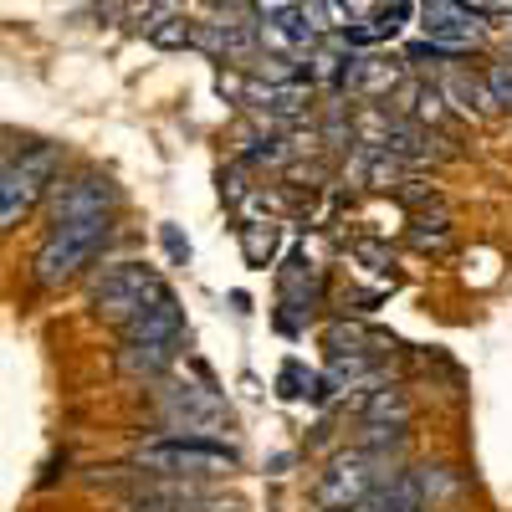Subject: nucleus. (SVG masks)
Returning a JSON list of instances; mask_svg holds the SVG:
<instances>
[{"label": "nucleus", "mask_w": 512, "mask_h": 512, "mask_svg": "<svg viewBox=\"0 0 512 512\" xmlns=\"http://www.w3.org/2000/svg\"><path fill=\"white\" fill-rule=\"evenodd\" d=\"M164 241H169V251H175V256H190V246L180 241V231H175V226H164Z\"/></svg>", "instance_id": "b1692460"}, {"label": "nucleus", "mask_w": 512, "mask_h": 512, "mask_svg": "<svg viewBox=\"0 0 512 512\" xmlns=\"http://www.w3.org/2000/svg\"><path fill=\"white\" fill-rule=\"evenodd\" d=\"M175 344H128L123 338V349H118V369L123 374H134V379H164L169 364H175Z\"/></svg>", "instance_id": "f8f14e48"}, {"label": "nucleus", "mask_w": 512, "mask_h": 512, "mask_svg": "<svg viewBox=\"0 0 512 512\" xmlns=\"http://www.w3.org/2000/svg\"><path fill=\"white\" fill-rule=\"evenodd\" d=\"M384 482H390V461L369 446H354V451H338L328 461V472L313 487V502L323 512H359Z\"/></svg>", "instance_id": "f03ea898"}, {"label": "nucleus", "mask_w": 512, "mask_h": 512, "mask_svg": "<svg viewBox=\"0 0 512 512\" xmlns=\"http://www.w3.org/2000/svg\"><path fill=\"white\" fill-rule=\"evenodd\" d=\"M195 47L210 57H241L262 47V26H251L246 16H226V21H205L195 26Z\"/></svg>", "instance_id": "9b49d317"}, {"label": "nucleus", "mask_w": 512, "mask_h": 512, "mask_svg": "<svg viewBox=\"0 0 512 512\" xmlns=\"http://www.w3.org/2000/svg\"><path fill=\"white\" fill-rule=\"evenodd\" d=\"M410 0H395L390 11H379L369 26H344V41H354V47H374V41H390V36H400L405 31V21H410Z\"/></svg>", "instance_id": "ddd939ff"}, {"label": "nucleus", "mask_w": 512, "mask_h": 512, "mask_svg": "<svg viewBox=\"0 0 512 512\" xmlns=\"http://www.w3.org/2000/svg\"><path fill=\"white\" fill-rule=\"evenodd\" d=\"M144 31H149L154 47H164V52H175V47H195V26H190L180 11H154V16L144 21Z\"/></svg>", "instance_id": "2eb2a0df"}, {"label": "nucleus", "mask_w": 512, "mask_h": 512, "mask_svg": "<svg viewBox=\"0 0 512 512\" xmlns=\"http://www.w3.org/2000/svg\"><path fill=\"white\" fill-rule=\"evenodd\" d=\"M256 11H262V21H282V16H297L303 6L297 0H256Z\"/></svg>", "instance_id": "4be33fe9"}, {"label": "nucleus", "mask_w": 512, "mask_h": 512, "mask_svg": "<svg viewBox=\"0 0 512 512\" xmlns=\"http://www.w3.org/2000/svg\"><path fill=\"white\" fill-rule=\"evenodd\" d=\"M57 164H62V149H57V144H36L26 159H6V185H0V221L16 226L26 210L36 205V195L52 185Z\"/></svg>", "instance_id": "423d86ee"}, {"label": "nucleus", "mask_w": 512, "mask_h": 512, "mask_svg": "<svg viewBox=\"0 0 512 512\" xmlns=\"http://www.w3.org/2000/svg\"><path fill=\"white\" fill-rule=\"evenodd\" d=\"M139 466L154 472V477H175V482H185V477H221V472L236 466V451L221 446V441H205V436H164V441L139 451Z\"/></svg>", "instance_id": "7ed1b4c3"}, {"label": "nucleus", "mask_w": 512, "mask_h": 512, "mask_svg": "<svg viewBox=\"0 0 512 512\" xmlns=\"http://www.w3.org/2000/svg\"><path fill=\"white\" fill-rule=\"evenodd\" d=\"M118 205V190L108 175H77L67 185H57L52 195V226H67V221H98Z\"/></svg>", "instance_id": "0eeeda50"}, {"label": "nucleus", "mask_w": 512, "mask_h": 512, "mask_svg": "<svg viewBox=\"0 0 512 512\" xmlns=\"http://www.w3.org/2000/svg\"><path fill=\"white\" fill-rule=\"evenodd\" d=\"M359 256H364V262H369L374 272H384V267H395V262H390V251H379V246H359Z\"/></svg>", "instance_id": "5701e85b"}, {"label": "nucleus", "mask_w": 512, "mask_h": 512, "mask_svg": "<svg viewBox=\"0 0 512 512\" xmlns=\"http://www.w3.org/2000/svg\"><path fill=\"white\" fill-rule=\"evenodd\" d=\"M420 26L446 52H461L482 36V16L466 11V0H420Z\"/></svg>", "instance_id": "6e6552de"}, {"label": "nucleus", "mask_w": 512, "mask_h": 512, "mask_svg": "<svg viewBox=\"0 0 512 512\" xmlns=\"http://www.w3.org/2000/svg\"><path fill=\"white\" fill-rule=\"evenodd\" d=\"M400 82V62L395 57H369V52H349L344 62V93H359V98H390Z\"/></svg>", "instance_id": "9d476101"}, {"label": "nucleus", "mask_w": 512, "mask_h": 512, "mask_svg": "<svg viewBox=\"0 0 512 512\" xmlns=\"http://www.w3.org/2000/svg\"><path fill=\"white\" fill-rule=\"evenodd\" d=\"M108 236H113V221H108V216L52 226V236L41 241L36 256H31V277H36V287H62V282H72V277L103 251Z\"/></svg>", "instance_id": "f257e3e1"}, {"label": "nucleus", "mask_w": 512, "mask_h": 512, "mask_svg": "<svg viewBox=\"0 0 512 512\" xmlns=\"http://www.w3.org/2000/svg\"><path fill=\"white\" fill-rule=\"evenodd\" d=\"M446 98H456V113H492V108H497V98H492L487 82H482V77H466V72L446 77Z\"/></svg>", "instance_id": "dca6fc26"}, {"label": "nucleus", "mask_w": 512, "mask_h": 512, "mask_svg": "<svg viewBox=\"0 0 512 512\" xmlns=\"http://www.w3.org/2000/svg\"><path fill=\"white\" fill-rule=\"evenodd\" d=\"M415 118L420 123H431V128H441V123H451V113H446V88H415Z\"/></svg>", "instance_id": "a211bd4d"}, {"label": "nucleus", "mask_w": 512, "mask_h": 512, "mask_svg": "<svg viewBox=\"0 0 512 512\" xmlns=\"http://www.w3.org/2000/svg\"><path fill=\"white\" fill-rule=\"evenodd\" d=\"M384 420H395V425L410 420V395L405 390H374L364 400V425H384Z\"/></svg>", "instance_id": "f3484780"}, {"label": "nucleus", "mask_w": 512, "mask_h": 512, "mask_svg": "<svg viewBox=\"0 0 512 512\" xmlns=\"http://www.w3.org/2000/svg\"><path fill=\"white\" fill-rule=\"evenodd\" d=\"M210 6H226V16H246L251 0H210Z\"/></svg>", "instance_id": "393cba45"}, {"label": "nucleus", "mask_w": 512, "mask_h": 512, "mask_svg": "<svg viewBox=\"0 0 512 512\" xmlns=\"http://www.w3.org/2000/svg\"><path fill=\"white\" fill-rule=\"evenodd\" d=\"M272 246H277V231L272 226H241V251H246L251 267H267Z\"/></svg>", "instance_id": "6ab92c4d"}, {"label": "nucleus", "mask_w": 512, "mask_h": 512, "mask_svg": "<svg viewBox=\"0 0 512 512\" xmlns=\"http://www.w3.org/2000/svg\"><path fill=\"white\" fill-rule=\"evenodd\" d=\"M159 420L175 436H205V441H221L231 431L226 400L200 390V384H164L159 390Z\"/></svg>", "instance_id": "20e7f679"}, {"label": "nucleus", "mask_w": 512, "mask_h": 512, "mask_svg": "<svg viewBox=\"0 0 512 512\" xmlns=\"http://www.w3.org/2000/svg\"><path fill=\"white\" fill-rule=\"evenodd\" d=\"M487 88H492V98H497V108H512V67H507V62H497V67H487Z\"/></svg>", "instance_id": "aec40b11"}, {"label": "nucleus", "mask_w": 512, "mask_h": 512, "mask_svg": "<svg viewBox=\"0 0 512 512\" xmlns=\"http://www.w3.org/2000/svg\"><path fill=\"white\" fill-rule=\"evenodd\" d=\"M313 297H318V272H313V262L303 251H292L287 267H282V303L287 308H308Z\"/></svg>", "instance_id": "4468645a"}, {"label": "nucleus", "mask_w": 512, "mask_h": 512, "mask_svg": "<svg viewBox=\"0 0 512 512\" xmlns=\"http://www.w3.org/2000/svg\"><path fill=\"white\" fill-rule=\"evenodd\" d=\"M159 292H169V287H164L149 267H113V272H103V282L93 287V313H98L103 323L128 328Z\"/></svg>", "instance_id": "39448f33"}, {"label": "nucleus", "mask_w": 512, "mask_h": 512, "mask_svg": "<svg viewBox=\"0 0 512 512\" xmlns=\"http://www.w3.org/2000/svg\"><path fill=\"white\" fill-rule=\"evenodd\" d=\"M246 159H251V164H282V159H287V144H282V139H256V144L246 149Z\"/></svg>", "instance_id": "412c9836"}, {"label": "nucleus", "mask_w": 512, "mask_h": 512, "mask_svg": "<svg viewBox=\"0 0 512 512\" xmlns=\"http://www.w3.org/2000/svg\"><path fill=\"white\" fill-rule=\"evenodd\" d=\"M123 338H128V344H180V338H185V313H180V303H175L169 292H159L154 303L123 328Z\"/></svg>", "instance_id": "1a4fd4ad"}]
</instances>
